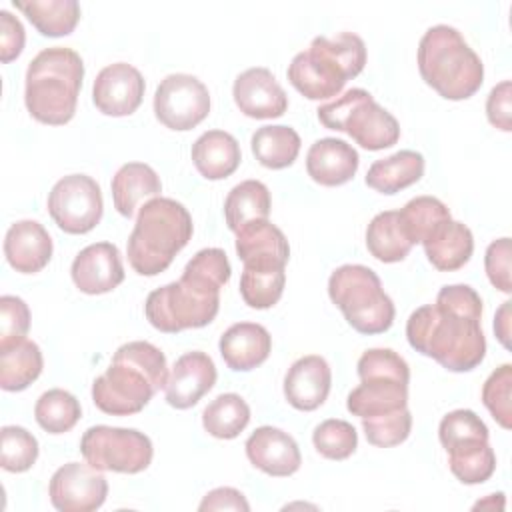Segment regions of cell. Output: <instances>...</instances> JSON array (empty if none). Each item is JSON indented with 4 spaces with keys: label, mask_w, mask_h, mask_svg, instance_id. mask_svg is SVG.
I'll use <instances>...</instances> for the list:
<instances>
[{
    "label": "cell",
    "mask_w": 512,
    "mask_h": 512,
    "mask_svg": "<svg viewBox=\"0 0 512 512\" xmlns=\"http://www.w3.org/2000/svg\"><path fill=\"white\" fill-rule=\"evenodd\" d=\"M438 438L444 448H450L462 440L470 438H486L488 440V428L482 422V418L466 408H458L448 412L438 426Z\"/></svg>",
    "instance_id": "ee69618b"
},
{
    "label": "cell",
    "mask_w": 512,
    "mask_h": 512,
    "mask_svg": "<svg viewBox=\"0 0 512 512\" xmlns=\"http://www.w3.org/2000/svg\"><path fill=\"white\" fill-rule=\"evenodd\" d=\"M284 284H286L284 268L268 270V268L244 266L240 276V296L250 308L266 310L280 300L284 292Z\"/></svg>",
    "instance_id": "f35d334b"
},
{
    "label": "cell",
    "mask_w": 512,
    "mask_h": 512,
    "mask_svg": "<svg viewBox=\"0 0 512 512\" xmlns=\"http://www.w3.org/2000/svg\"><path fill=\"white\" fill-rule=\"evenodd\" d=\"M30 328L28 304L18 298L4 294L0 298V350L24 340Z\"/></svg>",
    "instance_id": "f6af8a7d"
},
{
    "label": "cell",
    "mask_w": 512,
    "mask_h": 512,
    "mask_svg": "<svg viewBox=\"0 0 512 512\" xmlns=\"http://www.w3.org/2000/svg\"><path fill=\"white\" fill-rule=\"evenodd\" d=\"M286 74L290 84L308 100L338 96L348 82L320 52L310 46L292 58Z\"/></svg>",
    "instance_id": "cb8c5ba5"
},
{
    "label": "cell",
    "mask_w": 512,
    "mask_h": 512,
    "mask_svg": "<svg viewBox=\"0 0 512 512\" xmlns=\"http://www.w3.org/2000/svg\"><path fill=\"white\" fill-rule=\"evenodd\" d=\"M210 112L208 88L192 74H168L154 92V114L170 130H192Z\"/></svg>",
    "instance_id": "7c38bea8"
},
{
    "label": "cell",
    "mask_w": 512,
    "mask_h": 512,
    "mask_svg": "<svg viewBox=\"0 0 512 512\" xmlns=\"http://www.w3.org/2000/svg\"><path fill=\"white\" fill-rule=\"evenodd\" d=\"M272 208L270 190L260 180H244L236 184L224 200V218L236 234L242 226L254 220H268Z\"/></svg>",
    "instance_id": "4dcf8cb0"
},
{
    "label": "cell",
    "mask_w": 512,
    "mask_h": 512,
    "mask_svg": "<svg viewBox=\"0 0 512 512\" xmlns=\"http://www.w3.org/2000/svg\"><path fill=\"white\" fill-rule=\"evenodd\" d=\"M400 224L408 236V240L414 244H422L424 238L444 220H450L448 206L434 198V196H416L404 204V208L398 212Z\"/></svg>",
    "instance_id": "74e56055"
},
{
    "label": "cell",
    "mask_w": 512,
    "mask_h": 512,
    "mask_svg": "<svg viewBox=\"0 0 512 512\" xmlns=\"http://www.w3.org/2000/svg\"><path fill=\"white\" fill-rule=\"evenodd\" d=\"M198 510L206 512V510H242V512H248L250 510V504L248 500L244 498V494L236 488H230V486H220V488H214L210 490Z\"/></svg>",
    "instance_id": "681fc988"
},
{
    "label": "cell",
    "mask_w": 512,
    "mask_h": 512,
    "mask_svg": "<svg viewBox=\"0 0 512 512\" xmlns=\"http://www.w3.org/2000/svg\"><path fill=\"white\" fill-rule=\"evenodd\" d=\"M244 448L250 464L268 476H292L302 464L296 440L274 426L256 428Z\"/></svg>",
    "instance_id": "ac0fdd59"
},
{
    "label": "cell",
    "mask_w": 512,
    "mask_h": 512,
    "mask_svg": "<svg viewBox=\"0 0 512 512\" xmlns=\"http://www.w3.org/2000/svg\"><path fill=\"white\" fill-rule=\"evenodd\" d=\"M80 452L84 460L106 472L138 474L152 462V440L136 428L118 426H90L80 440Z\"/></svg>",
    "instance_id": "30bf717a"
},
{
    "label": "cell",
    "mask_w": 512,
    "mask_h": 512,
    "mask_svg": "<svg viewBox=\"0 0 512 512\" xmlns=\"http://www.w3.org/2000/svg\"><path fill=\"white\" fill-rule=\"evenodd\" d=\"M328 296L360 334H382L394 322V302L382 290L378 274L368 266H338L328 278Z\"/></svg>",
    "instance_id": "ba28073f"
},
{
    "label": "cell",
    "mask_w": 512,
    "mask_h": 512,
    "mask_svg": "<svg viewBox=\"0 0 512 512\" xmlns=\"http://www.w3.org/2000/svg\"><path fill=\"white\" fill-rule=\"evenodd\" d=\"M486 116L492 126L510 132L512 130V84L502 80L486 98Z\"/></svg>",
    "instance_id": "7dc6e473"
},
{
    "label": "cell",
    "mask_w": 512,
    "mask_h": 512,
    "mask_svg": "<svg viewBox=\"0 0 512 512\" xmlns=\"http://www.w3.org/2000/svg\"><path fill=\"white\" fill-rule=\"evenodd\" d=\"M84 62L66 46L40 50L26 68L24 102L32 118L42 124L60 126L74 118L82 88Z\"/></svg>",
    "instance_id": "3957f363"
},
{
    "label": "cell",
    "mask_w": 512,
    "mask_h": 512,
    "mask_svg": "<svg viewBox=\"0 0 512 512\" xmlns=\"http://www.w3.org/2000/svg\"><path fill=\"white\" fill-rule=\"evenodd\" d=\"M26 34L22 22L8 10H0V60L12 62L24 50Z\"/></svg>",
    "instance_id": "c3c4849f"
},
{
    "label": "cell",
    "mask_w": 512,
    "mask_h": 512,
    "mask_svg": "<svg viewBox=\"0 0 512 512\" xmlns=\"http://www.w3.org/2000/svg\"><path fill=\"white\" fill-rule=\"evenodd\" d=\"M318 120L336 132H346L366 150H384L398 142L400 124L364 88H352L340 98L322 104Z\"/></svg>",
    "instance_id": "9c48e42d"
},
{
    "label": "cell",
    "mask_w": 512,
    "mask_h": 512,
    "mask_svg": "<svg viewBox=\"0 0 512 512\" xmlns=\"http://www.w3.org/2000/svg\"><path fill=\"white\" fill-rule=\"evenodd\" d=\"M424 82L446 100H466L484 82V64L464 36L448 24L430 26L418 44Z\"/></svg>",
    "instance_id": "5b68a950"
},
{
    "label": "cell",
    "mask_w": 512,
    "mask_h": 512,
    "mask_svg": "<svg viewBox=\"0 0 512 512\" xmlns=\"http://www.w3.org/2000/svg\"><path fill=\"white\" fill-rule=\"evenodd\" d=\"M236 254L246 268L280 270L290 258V246L278 226L254 220L236 232Z\"/></svg>",
    "instance_id": "d6986e66"
},
{
    "label": "cell",
    "mask_w": 512,
    "mask_h": 512,
    "mask_svg": "<svg viewBox=\"0 0 512 512\" xmlns=\"http://www.w3.org/2000/svg\"><path fill=\"white\" fill-rule=\"evenodd\" d=\"M250 422V406L240 394L226 392L216 396L202 410L204 430L220 440L236 438Z\"/></svg>",
    "instance_id": "e575fe53"
},
{
    "label": "cell",
    "mask_w": 512,
    "mask_h": 512,
    "mask_svg": "<svg viewBox=\"0 0 512 512\" xmlns=\"http://www.w3.org/2000/svg\"><path fill=\"white\" fill-rule=\"evenodd\" d=\"M218 348L230 370L248 372L266 362L272 350V336L262 324L238 322L220 336Z\"/></svg>",
    "instance_id": "603a6c76"
},
{
    "label": "cell",
    "mask_w": 512,
    "mask_h": 512,
    "mask_svg": "<svg viewBox=\"0 0 512 512\" xmlns=\"http://www.w3.org/2000/svg\"><path fill=\"white\" fill-rule=\"evenodd\" d=\"M484 268L490 284L504 294L512 292L510 280V238H498L490 242L484 256Z\"/></svg>",
    "instance_id": "bcb514c9"
},
{
    "label": "cell",
    "mask_w": 512,
    "mask_h": 512,
    "mask_svg": "<svg viewBox=\"0 0 512 512\" xmlns=\"http://www.w3.org/2000/svg\"><path fill=\"white\" fill-rule=\"evenodd\" d=\"M48 214L66 234H86L102 218L104 200L100 184L86 174L60 178L48 194Z\"/></svg>",
    "instance_id": "8fae6325"
},
{
    "label": "cell",
    "mask_w": 512,
    "mask_h": 512,
    "mask_svg": "<svg viewBox=\"0 0 512 512\" xmlns=\"http://www.w3.org/2000/svg\"><path fill=\"white\" fill-rule=\"evenodd\" d=\"M424 174V156L416 150H400L376 160L366 172V184L380 194H396L416 184Z\"/></svg>",
    "instance_id": "83f0119b"
},
{
    "label": "cell",
    "mask_w": 512,
    "mask_h": 512,
    "mask_svg": "<svg viewBox=\"0 0 512 512\" xmlns=\"http://www.w3.org/2000/svg\"><path fill=\"white\" fill-rule=\"evenodd\" d=\"M146 82L128 62L104 66L92 86V102L106 116H130L142 104Z\"/></svg>",
    "instance_id": "5bb4252c"
},
{
    "label": "cell",
    "mask_w": 512,
    "mask_h": 512,
    "mask_svg": "<svg viewBox=\"0 0 512 512\" xmlns=\"http://www.w3.org/2000/svg\"><path fill=\"white\" fill-rule=\"evenodd\" d=\"M360 384L348 394L346 408L358 418L392 414L408 406L410 368L390 348H370L358 360Z\"/></svg>",
    "instance_id": "52a82bcc"
},
{
    "label": "cell",
    "mask_w": 512,
    "mask_h": 512,
    "mask_svg": "<svg viewBox=\"0 0 512 512\" xmlns=\"http://www.w3.org/2000/svg\"><path fill=\"white\" fill-rule=\"evenodd\" d=\"M300 136L294 128L284 124H270L258 128L250 138V148L256 160L270 168L282 170L294 164L300 152Z\"/></svg>",
    "instance_id": "1f68e13d"
},
{
    "label": "cell",
    "mask_w": 512,
    "mask_h": 512,
    "mask_svg": "<svg viewBox=\"0 0 512 512\" xmlns=\"http://www.w3.org/2000/svg\"><path fill=\"white\" fill-rule=\"evenodd\" d=\"M446 452L450 470L462 484H482L496 470V454L486 438L462 440Z\"/></svg>",
    "instance_id": "836d02e7"
},
{
    "label": "cell",
    "mask_w": 512,
    "mask_h": 512,
    "mask_svg": "<svg viewBox=\"0 0 512 512\" xmlns=\"http://www.w3.org/2000/svg\"><path fill=\"white\" fill-rule=\"evenodd\" d=\"M310 48L320 52L346 80L356 78L366 64V44L354 32H340L334 38L316 36Z\"/></svg>",
    "instance_id": "d590c367"
},
{
    "label": "cell",
    "mask_w": 512,
    "mask_h": 512,
    "mask_svg": "<svg viewBox=\"0 0 512 512\" xmlns=\"http://www.w3.org/2000/svg\"><path fill=\"white\" fill-rule=\"evenodd\" d=\"M220 288L216 282L184 268L178 282L152 290L144 304L148 322L166 334L210 324L220 308Z\"/></svg>",
    "instance_id": "8992f818"
},
{
    "label": "cell",
    "mask_w": 512,
    "mask_h": 512,
    "mask_svg": "<svg viewBox=\"0 0 512 512\" xmlns=\"http://www.w3.org/2000/svg\"><path fill=\"white\" fill-rule=\"evenodd\" d=\"M110 188L114 208L124 218H132L142 200L156 198L162 192V182L152 166L144 162H128L118 168Z\"/></svg>",
    "instance_id": "4316f807"
},
{
    "label": "cell",
    "mask_w": 512,
    "mask_h": 512,
    "mask_svg": "<svg viewBox=\"0 0 512 512\" xmlns=\"http://www.w3.org/2000/svg\"><path fill=\"white\" fill-rule=\"evenodd\" d=\"M44 358L40 346L28 338L0 350V386L6 392L28 388L42 372Z\"/></svg>",
    "instance_id": "f546056e"
},
{
    "label": "cell",
    "mask_w": 512,
    "mask_h": 512,
    "mask_svg": "<svg viewBox=\"0 0 512 512\" xmlns=\"http://www.w3.org/2000/svg\"><path fill=\"white\" fill-rule=\"evenodd\" d=\"M42 36H66L80 20V4L76 0H12Z\"/></svg>",
    "instance_id": "f1b7e54d"
},
{
    "label": "cell",
    "mask_w": 512,
    "mask_h": 512,
    "mask_svg": "<svg viewBox=\"0 0 512 512\" xmlns=\"http://www.w3.org/2000/svg\"><path fill=\"white\" fill-rule=\"evenodd\" d=\"M192 162L206 180L228 178L240 166L238 140L224 130H208L192 144Z\"/></svg>",
    "instance_id": "484cf974"
},
{
    "label": "cell",
    "mask_w": 512,
    "mask_h": 512,
    "mask_svg": "<svg viewBox=\"0 0 512 512\" xmlns=\"http://www.w3.org/2000/svg\"><path fill=\"white\" fill-rule=\"evenodd\" d=\"M76 288L84 294H106L124 280L122 256L112 242H94L82 248L70 268Z\"/></svg>",
    "instance_id": "2e32d148"
},
{
    "label": "cell",
    "mask_w": 512,
    "mask_h": 512,
    "mask_svg": "<svg viewBox=\"0 0 512 512\" xmlns=\"http://www.w3.org/2000/svg\"><path fill=\"white\" fill-rule=\"evenodd\" d=\"M80 416L82 408L78 398L62 388L46 390L34 406V418L48 434H64L72 430Z\"/></svg>",
    "instance_id": "8d00e7d4"
},
{
    "label": "cell",
    "mask_w": 512,
    "mask_h": 512,
    "mask_svg": "<svg viewBox=\"0 0 512 512\" xmlns=\"http://www.w3.org/2000/svg\"><path fill=\"white\" fill-rule=\"evenodd\" d=\"M482 298L468 284L442 286L436 302L416 308L406 322L408 344L450 372H470L486 356L480 326Z\"/></svg>",
    "instance_id": "6da1fadb"
},
{
    "label": "cell",
    "mask_w": 512,
    "mask_h": 512,
    "mask_svg": "<svg viewBox=\"0 0 512 512\" xmlns=\"http://www.w3.org/2000/svg\"><path fill=\"white\" fill-rule=\"evenodd\" d=\"M510 300H506L498 312H496V318H494V332L500 340V344L504 348H510Z\"/></svg>",
    "instance_id": "f907efd6"
},
{
    "label": "cell",
    "mask_w": 512,
    "mask_h": 512,
    "mask_svg": "<svg viewBox=\"0 0 512 512\" xmlns=\"http://www.w3.org/2000/svg\"><path fill=\"white\" fill-rule=\"evenodd\" d=\"M4 256L16 272L36 274L52 258V238L38 220H18L4 236Z\"/></svg>",
    "instance_id": "44dd1931"
},
{
    "label": "cell",
    "mask_w": 512,
    "mask_h": 512,
    "mask_svg": "<svg viewBox=\"0 0 512 512\" xmlns=\"http://www.w3.org/2000/svg\"><path fill=\"white\" fill-rule=\"evenodd\" d=\"M332 372L328 362L318 354L298 358L284 376V396L296 410H316L328 398Z\"/></svg>",
    "instance_id": "ffe728a7"
},
{
    "label": "cell",
    "mask_w": 512,
    "mask_h": 512,
    "mask_svg": "<svg viewBox=\"0 0 512 512\" xmlns=\"http://www.w3.org/2000/svg\"><path fill=\"white\" fill-rule=\"evenodd\" d=\"M48 496L60 512H92L104 504L108 482L102 470L88 462H68L52 474Z\"/></svg>",
    "instance_id": "4fadbf2b"
},
{
    "label": "cell",
    "mask_w": 512,
    "mask_h": 512,
    "mask_svg": "<svg viewBox=\"0 0 512 512\" xmlns=\"http://www.w3.org/2000/svg\"><path fill=\"white\" fill-rule=\"evenodd\" d=\"M362 428L366 434V440L372 446L380 448H390L402 444L412 430V414L406 408L392 412V414H382V416H370V418H360Z\"/></svg>",
    "instance_id": "7bdbcfd3"
},
{
    "label": "cell",
    "mask_w": 512,
    "mask_h": 512,
    "mask_svg": "<svg viewBox=\"0 0 512 512\" xmlns=\"http://www.w3.org/2000/svg\"><path fill=\"white\" fill-rule=\"evenodd\" d=\"M428 262L440 272L462 268L474 252V236L470 228L458 220L440 222L422 242Z\"/></svg>",
    "instance_id": "d4e9b609"
},
{
    "label": "cell",
    "mask_w": 512,
    "mask_h": 512,
    "mask_svg": "<svg viewBox=\"0 0 512 512\" xmlns=\"http://www.w3.org/2000/svg\"><path fill=\"white\" fill-rule=\"evenodd\" d=\"M512 366L502 364L496 368L482 386V402L492 418L504 428H512Z\"/></svg>",
    "instance_id": "b9f144b4"
},
{
    "label": "cell",
    "mask_w": 512,
    "mask_h": 512,
    "mask_svg": "<svg viewBox=\"0 0 512 512\" xmlns=\"http://www.w3.org/2000/svg\"><path fill=\"white\" fill-rule=\"evenodd\" d=\"M312 442L320 456L328 460H346L358 446V432L346 420L328 418L314 428Z\"/></svg>",
    "instance_id": "ab89813d"
},
{
    "label": "cell",
    "mask_w": 512,
    "mask_h": 512,
    "mask_svg": "<svg viewBox=\"0 0 512 512\" xmlns=\"http://www.w3.org/2000/svg\"><path fill=\"white\" fill-rule=\"evenodd\" d=\"M192 230V216L184 204L164 196L146 200L138 210L126 246L130 266L140 276L164 272L174 256L190 242Z\"/></svg>",
    "instance_id": "277c9868"
},
{
    "label": "cell",
    "mask_w": 512,
    "mask_h": 512,
    "mask_svg": "<svg viewBox=\"0 0 512 512\" xmlns=\"http://www.w3.org/2000/svg\"><path fill=\"white\" fill-rule=\"evenodd\" d=\"M232 96L242 114L256 120L278 118L288 108V96L268 68L254 66L240 72L232 86Z\"/></svg>",
    "instance_id": "9a60e30c"
},
{
    "label": "cell",
    "mask_w": 512,
    "mask_h": 512,
    "mask_svg": "<svg viewBox=\"0 0 512 512\" xmlns=\"http://www.w3.org/2000/svg\"><path fill=\"white\" fill-rule=\"evenodd\" d=\"M366 248L376 260L386 264L400 262L408 256L412 242L408 240L396 210L380 212L370 220L366 228Z\"/></svg>",
    "instance_id": "d6a6232c"
},
{
    "label": "cell",
    "mask_w": 512,
    "mask_h": 512,
    "mask_svg": "<svg viewBox=\"0 0 512 512\" xmlns=\"http://www.w3.org/2000/svg\"><path fill=\"white\" fill-rule=\"evenodd\" d=\"M168 382V364L160 348L146 340L122 344L110 366L92 382V400L112 416L140 412Z\"/></svg>",
    "instance_id": "7a4b0ae2"
},
{
    "label": "cell",
    "mask_w": 512,
    "mask_h": 512,
    "mask_svg": "<svg viewBox=\"0 0 512 512\" xmlns=\"http://www.w3.org/2000/svg\"><path fill=\"white\" fill-rule=\"evenodd\" d=\"M216 376V366L206 352L192 350L182 354L168 374V382L164 386L166 402L178 410L192 408L214 388Z\"/></svg>",
    "instance_id": "e0dca14e"
},
{
    "label": "cell",
    "mask_w": 512,
    "mask_h": 512,
    "mask_svg": "<svg viewBox=\"0 0 512 512\" xmlns=\"http://www.w3.org/2000/svg\"><path fill=\"white\" fill-rule=\"evenodd\" d=\"M360 156L352 144L340 138H320L306 154L308 176L322 186H340L354 178Z\"/></svg>",
    "instance_id": "7402d4cb"
},
{
    "label": "cell",
    "mask_w": 512,
    "mask_h": 512,
    "mask_svg": "<svg viewBox=\"0 0 512 512\" xmlns=\"http://www.w3.org/2000/svg\"><path fill=\"white\" fill-rule=\"evenodd\" d=\"M0 466L6 472H26L38 458V440L22 426H4L0 430Z\"/></svg>",
    "instance_id": "60d3db41"
}]
</instances>
